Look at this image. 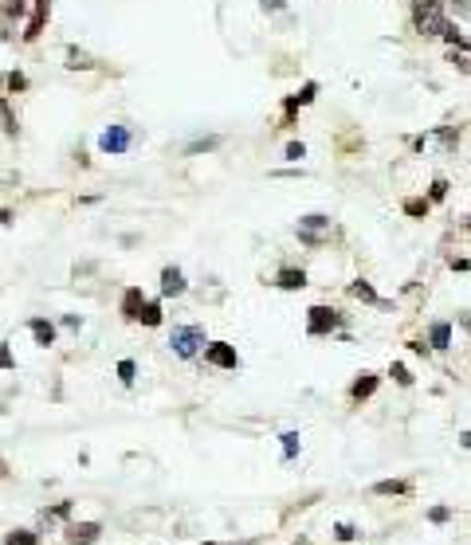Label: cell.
Listing matches in <instances>:
<instances>
[{
    "instance_id": "6da1fadb",
    "label": "cell",
    "mask_w": 471,
    "mask_h": 545,
    "mask_svg": "<svg viewBox=\"0 0 471 545\" xmlns=\"http://www.w3.org/2000/svg\"><path fill=\"white\" fill-rule=\"evenodd\" d=\"M444 24H447V16H444L440 0H412V28L421 36H440Z\"/></svg>"
},
{
    "instance_id": "7a4b0ae2",
    "label": "cell",
    "mask_w": 471,
    "mask_h": 545,
    "mask_svg": "<svg viewBox=\"0 0 471 545\" xmlns=\"http://www.w3.org/2000/svg\"><path fill=\"white\" fill-rule=\"evenodd\" d=\"M342 310H334V306H311L306 310V334L311 338H330L334 329L342 326Z\"/></svg>"
},
{
    "instance_id": "3957f363",
    "label": "cell",
    "mask_w": 471,
    "mask_h": 545,
    "mask_svg": "<svg viewBox=\"0 0 471 545\" xmlns=\"http://www.w3.org/2000/svg\"><path fill=\"white\" fill-rule=\"evenodd\" d=\"M169 345H173V353H177V357H196V353H201V345H208V341H205V329H201V326H173Z\"/></svg>"
},
{
    "instance_id": "277c9868",
    "label": "cell",
    "mask_w": 471,
    "mask_h": 545,
    "mask_svg": "<svg viewBox=\"0 0 471 545\" xmlns=\"http://www.w3.org/2000/svg\"><path fill=\"white\" fill-rule=\"evenodd\" d=\"M130 146H133V130L130 126H107V130L98 133V149L107 153V157H122V153H130Z\"/></svg>"
},
{
    "instance_id": "5b68a950",
    "label": "cell",
    "mask_w": 471,
    "mask_h": 545,
    "mask_svg": "<svg viewBox=\"0 0 471 545\" xmlns=\"http://www.w3.org/2000/svg\"><path fill=\"white\" fill-rule=\"evenodd\" d=\"M299 243H306V247H322L330 236V216H322V212H311V216L299 220Z\"/></svg>"
},
{
    "instance_id": "8992f818",
    "label": "cell",
    "mask_w": 471,
    "mask_h": 545,
    "mask_svg": "<svg viewBox=\"0 0 471 545\" xmlns=\"http://www.w3.org/2000/svg\"><path fill=\"white\" fill-rule=\"evenodd\" d=\"M205 365H212V369H240V353H236V345H228V341H208Z\"/></svg>"
},
{
    "instance_id": "52a82bcc",
    "label": "cell",
    "mask_w": 471,
    "mask_h": 545,
    "mask_svg": "<svg viewBox=\"0 0 471 545\" xmlns=\"http://www.w3.org/2000/svg\"><path fill=\"white\" fill-rule=\"evenodd\" d=\"M102 537V522H71L63 530V545H95Z\"/></svg>"
},
{
    "instance_id": "ba28073f",
    "label": "cell",
    "mask_w": 471,
    "mask_h": 545,
    "mask_svg": "<svg viewBox=\"0 0 471 545\" xmlns=\"http://www.w3.org/2000/svg\"><path fill=\"white\" fill-rule=\"evenodd\" d=\"M145 303H149V298H145L142 294V287H126V291H122V318H126V322H138V318H142V310H145Z\"/></svg>"
},
{
    "instance_id": "9c48e42d",
    "label": "cell",
    "mask_w": 471,
    "mask_h": 545,
    "mask_svg": "<svg viewBox=\"0 0 471 545\" xmlns=\"http://www.w3.org/2000/svg\"><path fill=\"white\" fill-rule=\"evenodd\" d=\"M377 385H381V376H377V373H369V369H365V373H358V376H353V385H350V400H353V404L369 400L377 392Z\"/></svg>"
},
{
    "instance_id": "30bf717a",
    "label": "cell",
    "mask_w": 471,
    "mask_h": 545,
    "mask_svg": "<svg viewBox=\"0 0 471 545\" xmlns=\"http://www.w3.org/2000/svg\"><path fill=\"white\" fill-rule=\"evenodd\" d=\"M185 271L181 267H161V294L165 298H177V294H185Z\"/></svg>"
},
{
    "instance_id": "8fae6325",
    "label": "cell",
    "mask_w": 471,
    "mask_h": 545,
    "mask_svg": "<svg viewBox=\"0 0 471 545\" xmlns=\"http://www.w3.org/2000/svg\"><path fill=\"white\" fill-rule=\"evenodd\" d=\"M275 287L279 291H302V287H306V271H302V267H279Z\"/></svg>"
},
{
    "instance_id": "7c38bea8",
    "label": "cell",
    "mask_w": 471,
    "mask_h": 545,
    "mask_svg": "<svg viewBox=\"0 0 471 545\" xmlns=\"http://www.w3.org/2000/svg\"><path fill=\"white\" fill-rule=\"evenodd\" d=\"M48 16H51V0H36V16H32V24H28V32H24L28 44L44 36V28H48Z\"/></svg>"
},
{
    "instance_id": "4fadbf2b",
    "label": "cell",
    "mask_w": 471,
    "mask_h": 545,
    "mask_svg": "<svg viewBox=\"0 0 471 545\" xmlns=\"http://www.w3.org/2000/svg\"><path fill=\"white\" fill-rule=\"evenodd\" d=\"M28 329H32V338H36L39 350L55 345V322H48V318H32V322H28Z\"/></svg>"
},
{
    "instance_id": "5bb4252c",
    "label": "cell",
    "mask_w": 471,
    "mask_h": 545,
    "mask_svg": "<svg viewBox=\"0 0 471 545\" xmlns=\"http://www.w3.org/2000/svg\"><path fill=\"white\" fill-rule=\"evenodd\" d=\"M373 495H381V498H405V495H412V483H409V479H381V483H373Z\"/></svg>"
},
{
    "instance_id": "9a60e30c",
    "label": "cell",
    "mask_w": 471,
    "mask_h": 545,
    "mask_svg": "<svg viewBox=\"0 0 471 545\" xmlns=\"http://www.w3.org/2000/svg\"><path fill=\"white\" fill-rule=\"evenodd\" d=\"M314 95H318V83H302L299 95H290L287 102H283V110H287V126H290V118H295V110L306 106V102H314Z\"/></svg>"
},
{
    "instance_id": "2e32d148",
    "label": "cell",
    "mask_w": 471,
    "mask_h": 545,
    "mask_svg": "<svg viewBox=\"0 0 471 545\" xmlns=\"http://www.w3.org/2000/svg\"><path fill=\"white\" fill-rule=\"evenodd\" d=\"M428 345L432 350H447L452 345V322H432L428 326Z\"/></svg>"
},
{
    "instance_id": "e0dca14e",
    "label": "cell",
    "mask_w": 471,
    "mask_h": 545,
    "mask_svg": "<svg viewBox=\"0 0 471 545\" xmlns=\"http://www.w3.org/2000/svg\"><path fill=\"white\" fill-rule=\"evenodd\" d=\"M350 294H353V298H358V303L381 306V298H377V291H373V287H369V283H365V279H353V283H350Z\"/></svg>"
},
{
    "instance_id": "ac0fdd59",
    "label": "cell",
    "mask_w": 471,
    "mask_h": 545,
    "mask_svg": "<svg viewBox=\"0 0 471 545\" xmlns=\"http://www.w3.org/2000/svg\"><path fill=\"white\" fill-rule=\"evenodd\" d=\"M67 67H71V71H95L98 63L91 59L86 51H79V48H67Z\"/></svg>"
},
{
    "instance_id": "d6986e66",
    "label": "cell",
    "mask_w": 471,
    "mask_h": 545,
    "mask_svg": "<svg viewBox=\"0 0 471 545\" xmlns=\"http://www.w3.org/2000/svg\"><path fill=\"white\" fill-rule=\"evenodd\" d=\"M4 545H39V533H32V530H8V533H4Z\"/></svg>"
},
{
    "instance_id": "ffe728a7",
    "label": "cell",
    "mask_w": 471,
    "mask_h": 545,
    "mask_svg": "<svg viewBox=\"0 0 471 545\" xmlns=\"http://www.w3.org/2000/svg\"><path fill=\"white\" fill-rule=\"evenodd\" d=\"M161 318H165V314H161V303H157V298H149L138 322H142V326H161Z\"/></svg>"
},
{
    "instance_id": "44dd1931",
    "label": "cell",
    "mask_w": 471,
    "mask_h": 545,
    "mask_svg": "<svg viewBox=\"0 0 471 545\" xmlns=\"http://www.w3.org/2000/svg\"><path fill=\"white\" fill-rule=\"evenodd\" d=\"M428 208H432V200H424V196H412V200H405V216L421 220V216H428Z\"/></svg>"
},
{
    "instance_id": "7402d4cb",
    "label": "cell",
    "mask_w": 471,
    "mask_h": 545,
    "mask_svg": "<svg viewBox=\"0 0 471 545\" xmlns=\"http://www.w3.org/2000/svg\"><path fill=\"white\" fill-rule=\"evenodd\" d=\"M283 459H295V455H299V448H302V436L299 432H283Z\"/></svg>"
},
{
    "instance_id": "603a6c76",
    "label": "cell",
    "mask_w": 471,
    "mask_h": 545,
    "mask_svg": "<svg viewBox=\"0 0 471 545\" xmlns=\"http://www.w3.org/2000/svg\"><path fill=\"white\" fill-rule=\"evenodd\" d=\"M389 376H393V381H397L400 388H409V385H412V373H409V369H405L400 361H393V365H389Z\"/></svg>"
},
{
    "instance_id": "cb8c5ba5",
    "label": "cell",
    "mask_w": 471,
    "mask_h": 545,
    "mask_svg": "<svg viewBox=\"0 0 471 545\" xmlns=\"http://www.w3.org/2000/svg\"><path fill=\"white\" fill-rule=\"evenodd\" d=\"M4 86H8L12 95H16V90H28V75L24 71H8V75H4Z\"/></svg>"
},
{
    "instance_id": "d4e9b609",
    "label": "cell",
    "mask_w": 471,
    "mask_h": 545,
    "mask_svg": "<svg viewBox=\"0 0 471 545\" xmlns=\"http://www.w3.org/2000/svg\"><path fill=\"white\" fill-rule=\"evenodd\" d=\"M133 376H138V365L126 357V361H118V381L122 385H133Z\"/></svg>"
},
{
    "instance_id": "484cf974",
    "label": "cell",
    "mask_w": 471,
    "mask_h": 545,
    "mask_svg": "<svg viewBox=\"0 0 471 545\" xmlns=\"http://www.w3.org/2000/svg\"><path fill=\"white\" fill-rule=\"evenodd\" d=\"M428 522H432V526H444V522H452V506H432V510H428Z\"/></svg>"
},
{
    "instance_id": "4316f807",
    "label": "cell",
    "mask_w": 471,
    "mask_h": 545,
    "mask_svg": "<svg viewBox=\"0 0 471 545\" xmlns=\"http://www.w3.org/2000/svg\"><path fill=\"white\" fill-rule=\"evenodd\" d=\"M334 537H338V542H353V537H358V530H353L350 522H338V526H334Z\"/></svg>"
},
{
    "instance_id": "83f0119b",
    "label": "cell",
    "mask_w": 471,
    "mask_h": 545,
    "mask_svg": "<svg viewBox=\"0 0 471 545\" xmlns=\"http://www.w3.org/2000/svg\"><path fill=\"white\" fill-rule=\"evenodd\" d=\"M283 157H287V161H302V157H306V146H302V142H290V146L283 149Z\"/></svg>"
},
{
    "instance_id": "f1b7e54d",
    "label": "cell",
    "mask_w": 471,
    "mask_h": 545,
    "mask_svg": "<svg viewBox=\"0 0 471 545\" xmlns=\"http://www.w3.org/2000/svg\"><path fill=\"white\" fill-rule=\"evenodd\" d=\"M216 146H220V137H201V142L189 146V153H205V149H216Z\"/></svg>"
},
{
    "instance_id": "f546056e",
    "label": "cell",
    "mask_w": 471,
    "mask_h": 545,
    "mask_svg": "<svg viewBox=\"0 0 471 545\" xmlns=\"http://www.w3.org/2000/svg\"><path fill=\"white\" fill-rule=\"evenodd\" d=\"M0 369H16V357L8 350V341H0Z\"/></svg>"
},
{
    "instance_id": "4dcf8cb0",
    "label": "cell",
    "mask_w": 471,
    "mask_h": 545,
    "mask_svg": "<svg viewBox=\"0 0 471 545\" xmlns=\"http://www.w3.org/2000/svg\"><path fill=\"white\" fill-rule=\"evenodd\" d=\"M428 196H432V200H444V196H447V181H444V177H436V181H432Z\"/></svg>"
},
{
    "instance_id": "1f68e13d",
    "label": "cell",
    "mask_w": 471,
    "mask_h": 545,
    "mask_svg": "<svg viewBox=\"0 0 471 545\" xmlns=\"http://www.w3.org/2000/svg\"><path fill=\"white\" fill-rule=\"evenodd\" d=\"M447 4H452L459 16H468V20H471V0H447Z\"/></svg>"
},
{
    "instance_id": "d6a6232c",
    "label": "cell",
    "mask_w": 471,
    "mask_h": 545,
    "mask_svg": "<svg viewBox=\"0 0 471 545\" xmlns=\"http://www.w3.org/2000/svg\"><path fill=\"white\" fill-rule=\"evenodd\" d=\"M259 4H264L267 12H283V8H287V0H259Z\"/></svg>"
},
{
    "instance_id": "836d02e7",
    "label": "cell",
    "mask_w": 471,
    "mask_h": 545,
    "mask_svg": "<svg viewBox=\"0 0 471 545\" xmlns=\"http://www.w3.org/2000/svg\"><path fill=\"white\" fill-rule=\"evenodd\" d=\"M409 350L416 353V357H428V350H432V345H424V341H409Z\"/></svg>"
},
{
    "instance_id": "e575fe53",
    "label": "cell",
    "mask_w": 471,
    "mask_h": 545,
    "mask_svg": "<svg viewBox=\"0 0 471 545\" xmlns=\"http://www.w3.org/2000/svg\"><path fill=\"white\" fill-rule=\"evenodd\" d=\"M67 514H71V502H59V506L51 510V518H67Z\"/></svg>"
},
{
    "instance_id": "d590c367",
    "label": "cell",
    "mask_w": 471,
    "mask_h": 545,
    "mask_svg": "<svg viewBox=\"0 0 471 545\" xmlns=\"http://www.w3.org/2000/svg\"><path fill=\"white\" fill-rule=\"evenodd\" d=\"M459 443H463V448L471 451V432H463V436H459Z\"/></svg>"
},
{
    "instance_id": "8d00e7d4",
    "label": "cell",
    "mask_w": 471,
    "mask_h": 545,
    "mask_svg": "<svg viewBox=\"0 0 471 545\" xmlns=\"http://www.w3.org/2000/svg\"><path fill=\"white\" fill-rule=\"evenodd\" d=\"M459 322H463V329H471V314H459Z\"/></svg>"
},
{
    "instance_id": "74e56055",
    "label": "cell",
    "mask_w": 471,
    "mask_h": 545,
    "mask_svg": "<svg viewBox=\"0 0 471 545\" xmlns=\"http://www.w3.org/2000/svg\"><path fill=\"white\" fill-rule=\"evenodd\" d=\"M0 475H4V463H0Z\"/></svg>"
}]
</instances>
